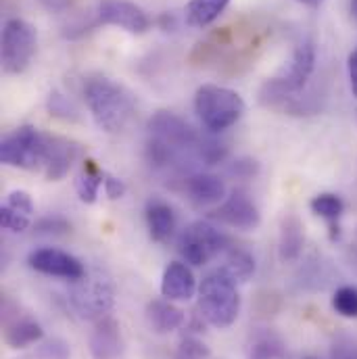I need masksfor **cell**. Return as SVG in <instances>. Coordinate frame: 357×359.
Returning <instances> with one entry per match:
<instances>
[{"label": "cell", "mask_w": 357, "mask_h": 359, "mask_svg": "<svg viewBox=\"0 0 357 359\" xmlns=\"http://www.w3.org/2000/svg\"><path fill=\"white\" fill-rule=\"evenodd\" d=\"M201 318L213 328H230L241 311V294L236 282L222 269L207 273L198 286Z\"/></svg>", "instance_id": "cell-3"}, {"label": "cell", "mask_w": 357, "mask_h": 359, "mask_svg": "<svg viewBox=\"0 0 357 359\" xmlns=\"http://www.w3.org/2000/svg\"><path fill=\"white\" fill-rule=\"evenodd\" d=\"M46 109L57 119H63V121H80V113H78L76 104L63 92H59V90H53L48 94Z\"/></svg>", "instance_id": "cell-26"}, {"label": "cell", "mask_w": 357, "mask_h": 359, "mask_svg": "<svg viewBox=\"0 0 357 359\" xmlns=\"http://www.w3.org/2000/svg\"><path fill=\"white\" fill-rule=\"evenodd\" d=\"M245 100L238 92L217 84H203L194 94V111L209 132L232 128L245 113Z\"/></svg>", "instance_id": "cell-5"}, {"label": "cell", "mask_w": 357, "mask_h": 359, "mask_svg": "<svg viewBox=\"0 0 357 359\" xmlns=\"http://www.w3.org/2000/svg\"><path fill=\"white\" fill-rule=\"evenodd\" d=\"M149 140H147V159L151 165L159 170L184 168L186 161H196V151L201 144V136L194 132L186 119L170 111H157L149 123Z\"/></svg>", "instance_id": "cell-1"}, {"label": "cell", "mask_w": 357, "mask_h": 359, "mask_svg": "<svg viewBox=\"0 0 357 359\" xmlns=\"http://www.w3.org/2000/svg\"><path fill=\"white\" fill-rule=\"evenodd\" d=\"M196 292V280L188 264H170L161 278V294L170 301H188Z\"/></svg>", "instance_id": "cell-16"}, {"label": "cell", "mask_w": 357, "mask_h": 359, "mask_svg": "<svg viewBox=\"0 0 357 359\" xmlns=\"http://www.w3.org/2000/svg\"><path fill=\"white\" fill-rule=\"evenodd\" d=\"M96 23L113 25L130 34H144L151 27L149 15L130 0H100L96 6Z\"/></svg>", "instance_id": "cell-10"}, {"label": "cell", "mask_w": 357, "mask_h": 359, "mask_svg": "<svg viewBox=\"0 0 357 359\" xmlns=\"http://www.w3.org/2000/svg\"><path fill=\"white\" fill-rule=\"evenodd\" d=\"M297 2H301V4H305V6H320L324 0H297Z\"/></svg>", "instance_id": "cell-38"}, {"label": "cell", "mask_w": 357, "mask_h": 359, "mask_svg": "<svg viewBox=\"0 0 357 359\" xmlns=\"http://www.w3.org/2000/svg\"><path fill=\"white\" fill-rule=\"evenodd\" d=\"M38 359H72V349L63 339H48L38 345L36 349Z\"/></svg>", "instance_id": "cell-30"}, {"label": "cell", "mask_w": 357, "mask_h": 359, "mask_svg": "<svg viewBox=\"0 0 357 359\" xmlns=\"http://www.w3.org/2000/svg\"><path fill=\"white\" fill-rule=\"evenodd\" d=\"M46 134L34 126H19L0 142V161L8 168L36 172L42 165Z\"/></svg>", "instance_id": "cell-8"}, {"label": "cell", "mask_w": 357, "mask_h": 359, "mask_svg": "<svg viewBox=\"0 0 357 359\" xmlns=\"http://www.w3.org/2000/svg\"><path fill=\"white\" fill-rule=\"evenodd\" d=\"M34 230L38 234H44V236H63V234H69L72 230V224L65 219V217H59V215H48V217H42L36 222Z\"/></svg>", "instance_id": "cell-29"}, {"label": "cell", "mask_w": 357, "mask_h": 359, "mask_svg": "<svg viewBox=\"0 0 357 359\" xmlns=\"http://www.w3.org/2000/svg\"><path fill=\"white\" fill-rule=\"evenodd\" d=\"M286 345L274 330H257L251 337L247 359H284Z\"/></svg>", "instance_id": "cell-21"}, {"label": "cell", "mask_w": 357, "mask_h": 359, "mask_svg": "<svg viewBox=\"0 0 357 359\" xmlns=\"http://www.w3.org/2000/svg\"><path fill=\"white\" fill-rule=\"evenodd\" d=\"M347 72H349V86L351 92L357 98V48L349 55V61H347Z\"/></svg>", "instance_id": "cell-36"}, {"label": "cell", "mask_w": 357, "mask_h": 359, "mask_svg": "<svg viewBox=\"0 0 357 359\" xmlns=\"http://www.w3.org/2000/svg\"><path fill=\"white\" fill-rule=\"evenodd\" d=\"M38 48V32L25 19H8L2 27V72L8 76H21L34 61Z\"/></svg>", "instance_id": "cell-6"}, {"label": "cell", "mask_w": 357, "mask_h": 359, "mask_svg": "<svg viewBox=\"0 0 357 359\" xmlns=\"http://www.w3.org/2000/svg\"><path fill=\"white\" fill-rule=\"evenodd\" d=\"M144 217H147L149 234L155 243H168L172 238V234L176 230V213L168 203L149 201Z\"/></svg>", "instance_id": "cell-19"}, {"label": "cell", "mask_w": 357, "mask_h": 359, "mask_svg": "<svg viewBox=\"0 0 357 359\" xmlns=\"http://www.w3.org/2000/svg\"><path fill=\"white\" fill-rule=\"evenodd\" d=\"M27 266L36 269L38 273L50 276V278H63L69 282H78L86 276L84 264L78 257L55 247H42V249L32 251L27 257Z\"/></svg>", "instance_id": "cell-11"}, {"label": "cell", "mask_w": 357, "mask_h": 359, "mask_svg": "<svg viewBox=\"0 0 357 359\" xmlns=\"http://www.w3.org/2000/svg\"><path fill=\"white\" fill-rule=\"evenodd\" d=\"M211 217L236 230H255L262 222L260 207L245 190H234L230 196H226Z\"/></svg>", "instance_id": "cell-13"}, {"label": "cell", "mask_w": 357, "mask_h": 359, "mask_svg": "<svg viewBox=\"0 0 357 359\" xmlns=\"http://www.w3.org/2000/svg\"><path fill=\"white\" fill-rule=\"evenodd\" d=\"M309 207L318 217H322V219H326L330 224V228H332L330 238H337L339 236V226L337 224H339V219H341V215L345 211L343 198L339 194H335V192H320V194H316L311 198Z\"/></svg>", "instance_id": "cell-22"}, {"label": "cell", "mask_w": 357, "mask_h": 359, "mask_svg": "<svg viewBox=\"0 0 357 359\" xmlns=\"http://www.w3.org/2000/svg\"><path fill=\"white\" fill-rule=\"evenodd\" d=\"M314 69H316V46L311 40H303L295 48L290 63L276 78H271L264 84V88L260 92L262 104L286 109V102L295 100L297 94L305 88Z\"/></svg>", "instance_id": "cell-4"}, {"label": "cell", "mask_w": 357, "mask_h": 359, "mask_svg": "<svg viewBox=\"0 0 357 359\" xmlns=\"http://www.w3.org/2000/svg\"><path fill=\"white\" fill-rule=\"evenodd\" d=\"M260 172V163L255 159H249V157H243V159H236L230 168H228V174L236 180H251L257 176Z\"/></svg>", "instance_id": "cell-33"}, {"label": "cell", "mask_w": 357, "mask_h": 359, "mask_svg": "<svg viewBox=\"0 0 357 359\" xmlns=\"http://www.w3.org/2000/svg\"><path fill=\"white\" fill-rule=\"evenodd\" d=\"M230 0H190L186 4V23L190 27L211 25L226 8Z\"/></svg>", "instance_id": "cell-23"}, {"label": "cell", "mask_w": 357, "mask_h": 359, "mask_svg": "<svg viewBox=\"0 0 357 359\" xmlns=\"http://www.w3.org/2000/svg\"><path fill=\"white\" fill-rule=\"evenodd\" d=\"M351 13H353V17L357 19V0H351Z\"/></svg>", "instance_id": "cell-39"}, {"label": "cell", "mask_w": 357, "mask_h": 359, "mask_svg": "<svg viewBox=\"0 0 357 359\" xmlns=\"http://www.w3.org/2000/svg\"><path fill=\"white\" fill-rule=\"evenodd\" d=\"M84 98L94 123L107 134H119L126 130L136 113L134 94L107 76L88 78L84 82Z\"/></svg>", "instance_id": "cell-2"}, {"label": "cell", "mask_w": 357, "mask_h": 359, "mask_svg": "<svg viewBox=\"0 0 357 359\" xmlns=\"http://www.w3.org/2000/svg\"><path fill=\"white\" fill-rule=\"evenodd\" d=\"M69 301L74 305V309L88 320H100L105 318L115 301V292H113V284L109 282V278L96 273V276H84L82 280L76 282Z\"/></svg>", "instance_id": "cell-9"}, {"label": "cell", "mask_w": 357, "mask_h": 359, "mask_svg": "<svg viewBox=\"0 0 357 359\" xmlns=\"http://www.w3.org/2000/svg\"><path fill=\"white\" fill-rule=\"evenodd\" d=\"M220 269L226 276H230L236 284H241V282H247L255 273V259H253V255L249 251L234 247V249L226 251L224 266Z\"/></svg>", "instance_id": "cell-25"}, {"label": "cell", "mask_w": 357, "mask_h": 359, "mask_svg": "<svg viewBox=\"0 0 357 359\" xmlns=\"http://www.w3.org/2000/svg\"><path fill=\"white\" fill-rule=\"evenodd\" d=\"M80 153H82V149L76 140L46 134L40 172L48 182H59L69 174V170L78 161Z\"/></svg>", "instance_id": "cell-12"}, {"label": "cell", "mask_w": 357, "mask_h": 359, "mask_svg": "<svg viewBox=\"0 0 357 359\" xmlns=\"http://www.w3.org/2000/svg\"><path fill=\"white\" fill-rule=\"evenodd\" d=\"M102 190H105V194L111 198V201H117V198H121L123 194H126V182L119 178H115V176H111V174H105V182H102Z\"/></svg>", "instance_id": "cell-35"}, {"label": "cell", "mask_w": 357, "mask_h": 359, "mask_svg": "<svg viewBox=\"0 0 357 359\" xmlns=\"http://www.w3.org/2000/svg\"><path fill=\"white\" fill-rule=\"evenodd\" d=\"M332 309L341 318H357V288L356 286H341L332 297Z\"/></svg>", "instance_id": "cell-27"}, {"label": "cell", "mask_w": 357, "mask_h": 359, "mask_svg": "<svg viewBox=\"0 0 357 359\" xmlns=\"http://www.w3.org/2000/svg\"><path fill=\"white\" fill-rule=\"evenodd\" d=\"M42 339H44V330L34 318L15 316L4 324V343L11 349H25L29 345L40 343Z\"/></svg>", "instance_id": "cell-18"}, {"label": "cell", "mask_w": 357, "mask_h": 359, "mask_svg": "<svg viewBox=\"0 0 357 359\" xmlns=\"http://www.w3.org/2000/svg\"><path fill=\"white\" fill-rule=\"evenodd\" d=\"M105 170H100L96 165V161L86 159L84 161V168L80 172V176L76 180V190H78V196L84 201V203H96L98 194H100V188H102V182H105Z\"/></svg>", "instance_id": "cell-24"}, {"label": "cell", "mask_w": 357, "mask_h": 359, "mask_svg": "<svg viewBox=\"0 0 357 359\" xmlns=\"http://www.w3.org/2000/svg\"><path fill=\"white\" fill-rule=\"evenodd\" d=\"M305 245V232L303 224L295 215H286L280 226V238H278V255L284 264L297 262L303 253Z\"/></svg>", "instance_id": "cell-20"}, {"label": "cell", "mask_w": 357, "mask_h": 359, "mask_svg": "<svg viewBox=\"0 0 357 359\" xmlns=\"http://www.w3.org/2000/svg\"><path fill=\"white\" fill-rule=\"evenodd\" d=\"M147 324L157 334H170L184 324V311L170 299H153L147 305Z\"/></svg>", "instance_id": "cell-17"}, {"label": "cell", "mask_w": 357, "mask_h": 359, "mask_svg": "<svg viewBox=\"0 0 357 359\" xmlns=\"http://www.w3.org/2000/svg\"><path fill=\"white\" fill-rule=\"evenodd\" d=\"M88 345L94 359H119L121 351H123V339H121L119 324L111 316L96 320L94 330L90 332Z\"/></svg>", "instance_id": "cell-14"}, {"label": "cell", "mask_w": 357, "mask_h": 359, "mask_svg": "<svg viewBox=\"0 0 357 359\" xmlns=\"http://www.w3.org/2000/svg\"><path fill=\"white\" fill-rule=\"evenodd\" d=\"M330 359H357V343L349 339L337 341L330 349Z\"/></svg>", "instance_id": "cell-34"}, {"label": "cell", "mask_w": 357, "mask_h": 359, "mask_svg": "<svg viewBox=\"0 0 357 359\" xmlns=\"http://www.w3.org/2000/svg\"><path fill=\"white\" fill-rule=\"evenodd\" d=\"M303 359H318V358H314V355H309V358H303Z\"/></svg>", "instance_id": "cell-40"}, {"label": "cell", "mask_w": 357, "mask_h": 359, "mask_svg": "<svg viewBox=\"0 0 357 359\" xmlns=\"http://www.w3.org/2000/svg\"><path fill=\"white\" fill-rule=\"evenodd\" d=\"M0 224L8 232H25L32 226V217L23 215V213H17L11 207L2 205V209H0Z\"/></svg>", "instance_id": "cell-31"}, {"label": "cell", "mask_w": 357, "mask_h": 359, "mask_svg": "<svg viewBox=\"0 0 357 359\" xmlns=\"http://www.w3.org/2000/svg\"><path fill=\"white\" fill-rule=\"evenodd\" d=\"M186 194L196 207H213L217 203H224L226 198V184L215 174H192L186 178Z\"/></svg>", "instance_id": "cell-15"}, {"label": "cell", "mask_w": 357, "mask_h": 359, "mask_svg": "<svg viewBox=\"0 0 357 359\" xmlns=\"http://www.w3.org/2000/svg\"><path fill=\"white\" fill-rule=\"evenodd\" d=\"M230 247L224 232H220L209 222H192L184 228L178 241V251L184 264L203 268L213 262L220 253H226Z\"/></svg>", "instance_id": "cell-7"}, {"label": "cell", "mask_w": 357, "mask_h": 359, "mask_svg": "<svg viewBox=\"0 0 357 359\" xmlns=\"http://www.w3.org/2000/svg\"><path fill=\"white\" fill-rule=\"evenodd\" d=\"M209 355L211 351L203 341L194 337H184L174 353V359H209Z\"/></svg>", "instance_id": "cell-28"}, {"label": "cell", "mask_w": 357, "mask_h": 359, "mask_svg": "<svg viewBox=\"0 0 357 359\" xmlns=\"http://www.w3.org/2000/svg\"><path fill=\"white\" fill-rule=\"evenodd\" d=\"M4 205L11 207V209L17 211V213L29 215V217H32V213H34V201H32L29 192H25V190H13V192H8Z\"/></svg>", "instance_id": "cell-32"}, {"label": "cell", "mask_w": 357, "mask_h": 359, "mask_svg": "<svg viewBox=\"0 0 357 359\" xmlns=\"http://www.w3.org/2000/svg\"><path fill=\"white\" fill-rule=\"evenodd\" d=\"M46 11H50V13H61V11H65L69 4H72V0H38Z\"/></svg>", "instance_id": "cell-37"}]
</instances>
